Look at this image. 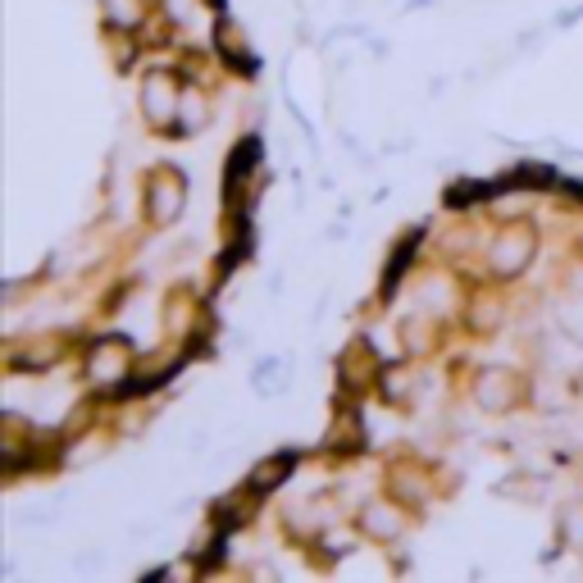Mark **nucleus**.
Wrapping results in <instances>:
<instances>
[{
    "instance_id": "obj_1",
    "label": "nucleus",
    "mask_w": 583,
    "mask_h": 583,
    "mask_svg": "<svg viewBox=\"0 0 583 583\" xmlns=\"http://www.w3.org/2000/svg\"><path fill=\"white\" fill-rule=\"evenodd\" d=\"M533 247H538V237H533V228H528V224L506 228V233L493 241V269H497L502 278L520 274V269L533 260Z\"/></svg>"
},
{
    "instance_id": "obj_2",
    "label": "nucleus",
    "mask_w": 583,
    "mask_h": 583,
    "mask_svg": "<svg viewBox=\"0 0 583 583\" xmlns=\"http://www.w3.org/2000/svg\"><path fill=\"white\" fill-rule=\"evenodd\" d=\"M515 393H520V383H515V374L511 369H483L478 378H474V397H478V406L483 411H506L511 402H515Z\"/></svg>"
},
{
    "instance_id": "obj_3",
    "label": "nucleus",
    "mask_w": 583,
    "mask_h": 583,
    "mask_svg": "<svg viewBox=\"0 0 583 583\" xmlns=\"http://www.w3.org/2000/svg\"><path fill=\"white\" fill-rule=\"evenodd\" d=\"M146 210H151L156 224H169L182 210V182L174 174H156L146 182Z\"/></svg>"
},
{
    "instance_id": "obj_4",
    "label": "nucleus",
    "mask_w": 583,
    "mask_h": 583,
    "mask_svg": "<svg viewBox=\"0 0 583 583\" xmlns=\"http://www.w3.org/2000/svg\"><path fill=\"white\" fill-rule=\"evenodd\" d=\"M87 374H91V383H123V374H128V347L119 343H96L91 347V356H87Z\"/></svg>"
},
{
    "instance_id": "obj_5",
    "label": "nucleus",
    "mask_w": 583,
    "mask_h": 583,
    "mask_svg": "<svg viewBox=\"0 0 583 583\" xmlns=\"http://www.w3.org/2000/svg\"><path fill=\"white\" fill-rule=\"evenodd\" d=\"M141 101H146V115H151L156 123H165L169 110L182 101V96H178V87L165 73H151V78H146V87H141Z\"/></svg>"
},
{
    "instance_id": "obj_6",
    "label": "nucleus",
    "mask_w": 583,
    "mask_h": 583,
    "mask_svg": "<svg viewBox=\"0 0 583 583\" xmlns=\"http://www.w3.org/2000/svg\"><path fill=\"white\" fill-rule=\"evenodd\" d=\"M365 533H369V538H378V543L397 538V533H402V515L393 506H369L365 511Z\"/></svg>"
},
{
    "instance_id": "obj_7",
    "label": "nucleus",
    "mask_w": 583,
    "mask_h": 583,
    "mask_svg": "<svg viewBox=\"0 0 583 583\" xmlns=\"http://www.w3.org/2000/svg\"><path fill=\"white\" fill-rule=\"evenodd\" d=\"M369 378H374V352L369 347H352L343 356V383L347 387H365Z\"/></svg>"
},
{
    "instance_id": "obj_8",
    "label": "nucleus",
    "mask_w": 583,
    "mask_h": 583,
    "mask_svg": "<svg viewBox=\"0 0 583 583\" xmlns=\"http://www.w3.org/2000/svg\"><path fill=\"white\" fill-rule=\"evenodd\" d=\"M287 465H292V456H274L269 465H260V474L251 478V493H269L274 483H283V478H287Z\"/></svg>"
},
{
    "instance_id": "obj_9",
    "label": "nucleus",
    "mask_w": 583,
    "mask_h": 583,
    "mask_svg": "<svg viewBox=\"0 0 583 583\" xmlns=\"http://www.w3.org/2000/svg\"><path fill=\"white\" fill-rule=\"evenodd\" d=\"M561 538H565L574 552H583V502L561 515Z\"/></svg>"
}]
</instances>
